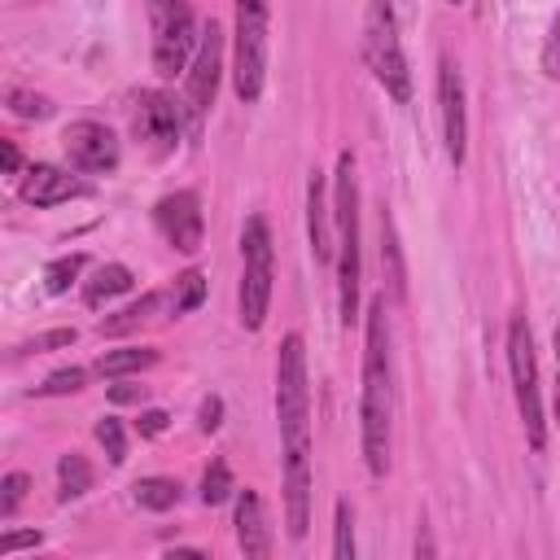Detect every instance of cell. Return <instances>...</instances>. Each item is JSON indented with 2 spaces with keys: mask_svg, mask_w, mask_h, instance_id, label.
I'll return each instance as SVG.
<instances>
[{
  "mask_svg": "<svg viewBox=\"0 0 560 560\" xmlns=\"http://www.w3.org/2000/svg\"><path fill=\"white\" fill-rule=\"evenodd\" d=\"M0 153H4V175H18V166H22L18 144H13V140H4V144H0Z\"/></svg>",
  "mask_w": 560,
  "mask_h": 560,
  "instance_id": "74e56055",
  "label": "cell"
},
{
  "mask_svg": "<svg viewBox=\"0 0 560 560\" xmlns=\"http://www.w3.org/2000/svg\"><path fill=\"white\" fill-rule=\"evenodd\" d=\"M153 219H158V232L171 241V249L179 254H197L201 241H206V219H201V201L192 188H179V192H166L158 206H153Z\"/></svg>",
  "mask_w": 560,
  "mask_h": 560,
  "instance_id": "7c38bea8",
  "label": "cell"
},
{
  "mask_svg": "<svg viewBox=\"0 0 560 560\" xmlns=\"http://www.w3.org/2000/svg\"><path fill=\"white\" fill-rule=\"evenodd\" d=\"M136 136L149 144L153 158L175 153V144H179V109H175V101H171L166 92H144V96H140Z\"/></svg>",
  "mask_w": 560,
  "mask_h": 560,
  "instance_id": "4fadbf2b",
  "label": "cell"
},
{
  "mask_svg": "<svg viewBox=\"0 0 560 560\" xmlns=\"http://www.w3.org/2000/svg\"><path fill=\"white\" fill-rule=\"evenodd\" d=\"M153 363H158L153 346H122V350H105L96 359V372L101 376H127V372H140V368H153Z\"/></svg>",
  "mask_w": 560,
  "mask_h": 560,
  "instance_id": "ffe728a7",
  "label": "cell"
},
{
  "mask_svg": "<svg viewBox=\"0 0 560 560\" xmlns=\"http://www.w3.org/2000/svg\"><path fill=\"white\" fill-rule=\"evenodd\" d=\"M542 66H547V74H551V79H560V26H551V39H547V57H542Z\"/></svg>",
  "mask_w": 560,
  "mask_h": 560,
  "instance_id": "e575fe53",
  "label": "cell"
},
{
  "mask_svg": "<svg viewBox=\"0 0 560 560\" xmlns=\"http://www.w3.org/2000/svg\"><path fill=\"white\" fill-rule=\"evenodd\" d=\"M88 490H92V464H88L79 451L61 455V459H57V499L70 503V499H83Z\"/></svg>",
  "mask_w": 560,
  "mask_h": 560,
  "instance_id": "d6986e66",
  "label": "cell"
},
{
  "mask_svg": "<svg viewBox=\"0 0 560 560\" xmlns=\"http://www.w3.org/2000/svg\"><path fill=\"white\" fill-rule=\"evenodd\" d=\"M96 442L105 446L109 464H122L127 459V433H122V420L118 416H101L96 420Z\"/></svg>",
  "mask_w": 560,
  "mask_h": 560,
  "instance_id": "f1b7e54d",
  "label": "cell"
},
{
  "mask_svg": "<svg viewBox=\"0 0 560 560\" xmlns=\"http://www.w3.org/2000/svg\"><path fill=\"white\" fill-rule=\"evenodd\" d=\"M267 79V0H236V39H232V83L249 105L262 96Z\"/></svg>",
  "mask_w": 560,
  "mask_h": 560,
  "instance_id": "8992f818",
  "label": "cell"
},
{
  "mask_svg": "<svg viewBox=\"0 0 560 560\" xmlns=\"http://www.w3.org/2000/svg\"><path fill=\"white\" fill-rule=\"evenodd\" d=\"M438 118H442L446 158L459 166L464 149H468V109H464V74L451 57L438 61Z\"/></svg>",
  "mask_w": 560,
  "mask_h": 560,
  "instance_id": "8fae6325",
  "label": "cell"
},
{
  "mask_svg": "<svg viewBox=\"0 0 560 560\" xmlns=\"http://www.w3.org/2000/svg\"><path fill=\"white\" fill-rule=\"evenodd\" d=\"M276 420L284 442V464L311 459V381H306V346L298 332H289L276 354Z\"/></svg>",
  "mask_w": 560,
  "mask_h": 560,
  "instance_id": "7a4b0ae2",
  "label": "cell"
},
{
  "mask_svg": "<svg viewBox=\"0 0 560 560\" xmlns=\"http://www.w3.org/2000/svg\"><path fill=\"white\" fill-rule=\"evenodd\" d=\"M35 542H39V534H4L0 551H18V547H35Z\"/></svg>",
  "mask_w": 560,
  "mask_h": 560,
  "instance_id": "8d00e7d4",
  "label": "cell"
},
{
  "mask_svg": "<svg viewBox=\"0 0 560 560\" xmlns=\"http://www.w3.org/2000/svg\"><path fill=\"white\" fill-rule=\"evenodd\" d=\"M61 149H66L70 166H79V171H88V175H105V171H114L118 158H122L118 136H114L105 122H96V118L70 122V127L61 131Z\"/></svg>",
  "mask_w": 560,
  "mask_h": 560,
  "instance_id": "30bf717a",
  "label": "cell"
},
{
  "mask_svg": "<svg viewBox=\"0 0 560 560\" xmlns=\"http://www.w3.org/2000/svg\"><path fill=\"white\" fill-rule=\"evenodd\" d=\"M551 407H556V424H560V381H556V389H551Z\"/></svg>",
  "mask_w": 560,
  "mask_h": 560,
  "instance_id": "f35d334b",
  "label": "cell"
},
{
  "mask_svg": "<svg viewBox=\"0 0 560 560\" xmlns=\"http://www.w3.org/2000/svg\"><path fill=\"white\" fill-rule=\"evenodd\" d=\"M149 22H153V70L162 79H175L192 61L201 39L192 0H149Z\"/></svg>",
  "mask_w": 560,
  "mask_h": 560,
  "instance_id": "ba28073f",
  "label": "cell"
},
{
  "mask_svg": "<svg viewBox=\"0 0 560 560\" xmlns=\"http://www.w3.org/2000/svg\"><path fill=\"white\" fill-rule=\"evenodd\" d=\"M389 328H385V298L368 306L363 324V398H359V433H363V464L372 477H385L389 468Z\"/></svg>",
  "mask_w": 560,
  "mask_h": 560,
  "instance_id": "6da1fadb",
  "label": "cell"
},
{
  "mask_svg": "<svg viewBox=\"0 0 560 560\" xmlns=\"http://www.w3.org/2000/svg\"><path fill=\"white\" fill-rule=\"evenodd\" d=\"M166 420H171V416L158 411V407H153V411H140V438H158V433L166 429Z\"/></svg>",
  "mask_w": 560,
  "mask_h": 560,
  "instance_id": "836d02e7",
  "label": "cell"
},
{
  "mask_svg": "<svg viewBox=\"0 0 560 560\" xmlns=\"http://www.w3.org/2000/svg\"><path fill=\"white\" fill-rule=\"evenodd\" d=\"M26 490H31L26 472H4V481H0V516H13L18 503L26 499Z\"/></svg>",
  "mask_w": 560,
  "mask_h": 560,
  "instance_id": "4dcf8cb0",
  "label": "cell"
},
{
  "mask_svg": "<svg viewBox=\"0 0 560 560\" xmlns=\"http://www.w3.org/2000/svg\"><path fill=\"white\" fill-rule=\"evenodd\" d=\"M271 276H276V254H271V232L262 214H249L241 228V324L249 332L262 328L267 306H271Z\"/></svg>",
  "mask_w": 560,
  "mask_h": 560,
  "instance_id": "5b68a950",
  "label": "cell"
},
{
  "mask_svg": "<svg viewBox=\"0 0 560 560\" xmlns=\"http://www.w3.org/2000/svg\"><path fill=\"white\" fill-rule=\"evenodd\" d=\"M551 341H556V359H560V328H556V337H551Z\"/></svg>",
  "mask_w": 560,
  "mask_h": 560,
  "instance_id": "ab89813d",
  "label": "cell"
},
{
  "mask_svg": "<svg viewBox=\"0 0 560 560\" xmlns=\"http://www.w3.org/2000/svg\"><path fill=\"white\" fill-rule=\"evenodd\" d=\"M70 341H74V328H52V332H39V337L22 341L18 354H44V350H61V346H70Z\"/></svg>",
  "mask_w": 560,
  "mask_h": 560,
  "instance_id": "1f68e13d",
  "label": "cell"
},
{
  "mask_svg": "<svg viewBox=\"0 0 560 560\" xmlns=\"http://www.w3.org/2000/svg\"><path fill=\"white\" fill-rule=\"evenodd\" d=\"M166 306V298L162 293H144L140 302H131V306H122L118 315H109V319H101V337H122V332H131L136 324H144L153 311H162Z\"/></svg>",
  "mask_w": 560,
  "mask_h": 560,
  "instance_id": "603a6c76",
  "label": "cell"
},
{
  "mask_svg": "<svg viewBox=\"0 0 560 560\" xmlns=\"http://www.w3.org/2000/svg\"><path fill=\"white\" fill-rule=\"evenodd\" d=\"M109 398L114 402H140L144 398V385H127V381L122 385H109Z\"/></svg>",
  "mask_w": 560,
  "mask_h": 560,
  "instance_id": "d590c367",
  "label": "cell"
},
{
  "mask_svg": "<svg viewBox=\"0 0 560 560\" xmlns=\"http://www.w3.org/2000/svg\"><path fill=\"white\" fill-rule=\"evenodd\" d=\"M4 101H9V109H13L18 118H48V114H52V105H48L44 96L22 92V88H9V92H4Z\"/></svg>",
  "mask_w": 560,
  "mask_h": 560,
  "instance_id": "f546056e",
  "label": "cell"
},
{
  "mask_svg": "<svg viewBox=\"0 0 560 560\" xmlns=\"http://www.w3.org/2000/svg\"><path fill=\"white\" fill-rule=\"evenodd\" d=\"M451 4H464V0H451Z\"/></svg>",
  "mask_w": 560,
  "mask_h": 560,
  "instance_id": "60d3db41",
  "label": "cell"
},
{
  "mask_svg": "<svg viewBox=\"0 0 560 560\" xmlns=\"http://www.w3.org/2000/svg\"><path fill=\"white\" fill-rule=\"evenodd\" d=\"M228 494H232V468H228V459H210V468L201 472V503L219 508Z\"/></svg>",
  "mask_w": 560,
  "mask_h": 560,
  "instance_id": "d4e9b609",
  "label": "cell"
},
{
  "mask_svg": "<svg viewBox=\"0 0 560 560\" xmlns=\"http://www.w3.org/2000/svg\"><path fill=\"white\" fill-rule=\"evenodd\" d=\"M381 262H385L389 293L402 298L407 293V271H402V249H398V232H394V219L389 214H381Z\"/></svg>",
  "mask_w": 560,
  "mask_h": 560,
  "instance_id": "7402d4cb",
  "label": "cell"
},
{
  "mask_svg": "<svg viewBox=\"0 0 560 560\" xmlns=\"http://www.w3.org/2000/svg\"><path fill=\"white\" fill-rule=\"evenodd\" d=\"M236 542H241V551L254 556V560L271 556V529H267L258 490H241V494H236Z\"/></svg>",
  "mask_w": 560,
  "mask_h": 560,
  "instance_id": "2e32d148",
  "label": "cell"
},
{
  "mask_svg": "<svg viewBox=\"0 0 560 560\" xmlns=\"http://www.w3.org/2000/svg\"><path fill=\"white\" fill-rule=\"evenodd\" d=\"M206 302V276L197 267H188L184 276H175V289H171V311L175 315H188Z\"/></svg>",
  "mask_w": 560,
  "mask_h": 560,
  "instance_id": "cb8c5ba5",
  "label": "cell"
},
{
  "mask_svg": "<svg viewBox=\"0 0 560 560\" xmlns=\"http://www.w3.org/2000/svg\"><path fill=\"white\" fill-rule=\"evenodd\" d=\"M18 192H22V201H26V206L48 210V206H61V201H70V197H83V192H88V184H83V179H74L70 171L52 166V162H35V166L22 175Z\"/></svg>",
  "mask_w": 560,
  "mask_h": 560,
  "instance_id": "5bb4252c",
  "label": "cell"
},
{
  "mask_svg": "<svg viewBox=\"0 0 560 560\" xmlns=\"http://www.w3.org/2000/svg\"><path fill=\"white\" fill-rule=\"evenodd\" d=\"M332 556L354 560V512L346 499H337V521H332Z\"/></svg>",
  "mask_w": 560,
  "mask_h": 560,
  "instance_id": "4316f807",
  "label": "cell"
},
{
  "mask_svg": "<svg viewBox=\"0 0 560 560\" xmlns=\"http://www.w3.org/2000/svg\"><path fill=\"white\" fill-rule=\"evenodd\" d=\"M332 223H337V306H341V324L350 328L359 319V184H354V158L341 153L337 158V175H332Z\"/></svg>",
  "mask_w": 560,
  "mask_h": 560,
  "instance_id": "3957f363",
  "label": "cell"
},
{
  "mask_svg": "<svg viewBox=\"0 0 560 560\" xmlns=\"http://www.w3.org/2000/svg\"><path fill=\"white\" fill-rule=\"evenodd\" d=\"M219 70H223V31L210 22L197 39V52L188 61V88H184V109L192 122L206 118V109L214 105V92H219Z\"/></svg>",
  "mask_w": 560,
  "mask_h": 560,
  "instance_id": "9c48e42d",
  "label": "cell"
},
{
  "mask_svg": "<svg viewBox=\"0 0 560 560\" xmlns=\"http://www.w3.org/2000/svg\"><path fill=\"white\" fill-rule=\"evenodd\" d=\"M83 381H88V372H83V368H57V372H48V376H44V385H35V394H39V398L79 394V389H83Z\"/></svg>",
  "mask_w": 560,
  "mask_h": 560,
  "instance_id": "83f0119b",
  "label": "cell"
},
{
  "mask_svg": "<svg viewBox=\"0 0 560 560\" xmlns=\"http://www.w3.org/2000/svg\"><path fill=\"white\" fill-rule=\"evenodd\" d=\"M508 372H512V394H516V411L525 424V438L534 451L547 446V429H542V394H538V359H534V337L525 315H516L508 324Z\"/></svg>",
  "mask_w": 560,
  "mask_h": 560,
  "instance_id": "52a82bcc",
  "label": "cell"
},
{
  "mask_svg": "<svg viewBox=\"0 0 560 560\" xmlns=\"http://www.w3.org/2000/svg\"><path fill=\"white\" fill-rule=\"evenodd\" d=\"M197 416H201V420H197V424H201V433H214V429H219V420H223V398H219V394L201 398V411H197Z\"/></svg>",
  "mask_w": 560,
  "mask_h": 560,
  "instance_id": "d6a6232c",
  "label": "cell"
},
{
  "mask_svg": "<svg viewBox=\"0 0 560 560\" xmlns=\"http://www.w3.org/2000/svg\"><path fill=\"white\" fill-rule=\"evenodd\" d=\"M79 271H83V254H61V258H52L44 267V289L48 293H66L79 280Z\"/></svg>",
  "mask_w": 560,
  "mask_h": 560,
  "instance_id": "484cf974",
  "label": "cell"
},
{
  "mask_svg": "<svg viewBox=\"0 0 560 560\" xmlns=\"http://www.w3.org/2000/svg\"><path fill=\"white\" fill-rule=\"evenodd\" d=\"M306 236H311L315 262H332V258H337L332 210H328V184H324L319 171H311V179H306Z\"/></svg>",
  "mask_w": 560,
  "mask_h": 560,
  "instance_id": "9a60e30c",
  "label": "cell"
},
{
  "mask_svg": "<svg viewBox=\"0 0 560 560\" xmlns=\"http://www.w3.org/2000/svg\"><path fill=\"white\" fill-rule=\"evenodd\" d=\"M131 499L144 508V512H171L179 503V481L175 477H140L131 486Z\"/></svg>",
  "mask_w": 560,
  "mask_h": 560,
  "instance_id": "44dd1931",
  "label": "cell"
},
{
  "mask_svg": "<svg viewBox=\"0 0 560 560\" xmlns=\"http://www.w3.org/2000/svg\"><path fill=\"white\" fill-rule=\"evenodd\" d=\"M127 289H131V271H127L122 262H105V267H96L92 280L83 284V302H88V306H101V302H109V298H118V293H127Z\"/></svg>",
  "mask_w": 560,
  "mask_h": 560,
  "instance_id": "ac0fdd59",
  "label": "cell"
},
{
  "mask_svg": "<svg viewBox=\"0 0 560 560\" xmlns=\"http://www.w3.org/2000/svg\"><path fill=\"white\" fill-rule=\"evenodd\" d=\"M284 521H289V538H306V529H311V459L284 464Z\"/></svg>",
  "mask_w": 560,
  "mask_h": 560,
  "instance_id": "e0dca14e",
  "label": "cell"
},
{
  "mask_svg": "<svg viewBox=\"0 0 560 560\" xmlns=\"http://www.w3.org/2000/svg\"><path fill=\"white\" fill-rule=\"evenodd\" d=\"M363 57H368V70L376 74V83H381L398 105H407V101H411V70H407V57H402L394 0H368Z\"/></svg>",
  "mask_w": 560,
  "mask_h": 560,
  "instance_id": "277c9868",
  "label": "cell"
}]
</instances>
